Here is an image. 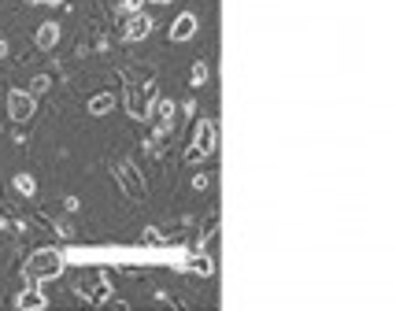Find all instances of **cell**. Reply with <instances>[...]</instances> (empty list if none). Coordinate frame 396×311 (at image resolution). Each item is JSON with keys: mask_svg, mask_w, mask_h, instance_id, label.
Segmentation results:
<instances>
[{"mask_svg": "<svg viewBox=\"0 0 396 311\" xmlns=\"http://www.w3.org/2000/svg\"><path fill=\"white\" fill-rule=\"evenodd\" d=\"M141 4H144V0H123V11L130 15V11H141Z\"/></svg>", "mask_w": 396, "mask_h": 311, "instance_id": "obj_19", "label": "cell"}, {"mask_svg": "<svg viewBox=\"0 0 396 311\" xmlns=\"http://www.w3.org/2000/svg\"><path fill=\"white\" fill-rule=\"evenodd\" d=\"M78 293L85 296V300H89V304H104L108 300V296H111V286H108V278H82L78 281Z\"/></svg>", "mask_w": 396, "mask_h": 311, "instance_id": "obj_9", "label": "cell"}, {"mask_svg": "<svg viewBox=\"0 0 396 311\" xmlns=\"http://www.w3.org/2000/svg\"><path fill=\"white\" fill-rule=\"evenodd\" d=\"M16 189L23 193V197H34V193H37V182H34V174H16Z\"/></svg>", "mask_w": 396, "mask_h": 311, "instance_id": "obj_15", "label": "cell"}, {"mask_svg": "<svg viewBox=\"0 0 396 311\" xmlns=\"http://www.w3.org/2000/svg\"><path fill=\"white\" fill-rule=\"evenodd\" d=\"M149 34H152V15L130 11V15H126V26H123V37H126V41H144Z\"/></svg>", "mask_w": 396, "mask_h": 311, "instance_id": "obj_6", "label": "cell"}, {"mask_svg": "<svg viewBox=\"0 0 396 311\" xmlns=\"http://www.w3.org/2000/svg\"><path fill=\"white\" fill-rule=\"evenodd\" d=\"M215 148H218L215 123H211V118H200V123H197V138H193V145L185 148V163H200V159H208V156H215Z\"/></svg>", "mask_w": 396, "mask_h": 311, "instance_id": "obj_2", "label": "cell"}, {"mask_svg": "<svg viewBox=\"0 0 396 311\" xmlns=\"http://www.w3.org/2000/svg\"><path fill=\"white\" fill-rule=\"evenodd\" d=\"M26 4H60V0H26Z\"/></svg>", "mask_w": 396, "mask_h": 311, "instance_id": "obj_21", "label": "cell"}, {"mask_svg": "<svg viewBox=\"0 0 396 311\" xmlns=\"http://www.w3.org/2000/svg\"><path fill=\"white\" fill-rule=\"evenodd\" d=\"M208 78H211V67H208V59H197V63H193V71H189V85H193V89H204V85H208Z\"/></svg>", "mask_w": 396, "mask_h": 311, "instance_id": "obj_14", "label": "cell"}, {"mask_svg": "<svg viewBox=\"0 0 396 311\" xmlns=\"http://www.w3.org/2000/svg\"><path fill=\"white\" fill-rule=\"evenodd\" d=\"M4 56H8V41H4V37H0V59H4Z\"/></svg>", "mask_w": 396, "mask_h": 311, "instance_id": "obj_20", "label": "cell"}, {"mask_svg": "<svg viewBox=\"0 0 396 311\" xmlns=\"http://www.w3.org/2000/svg\"><path fill=\"white\" fill-rule=\"evenodd\" d=\"M49 85H52V78H49V74H37V78L30 82V93H34V97H41Z\"/></svg>", "mask_w": 396, "mask_h": 311, "instance_id": "obj_16", "label": "cell"}, {"mask_svg": "<svg viewBox=\"0 0 396 311\" xmlns=\"http://www.w3.org/2000/svg\"><path fill=\"white\" fill-rule=\"evenodd\" d=\"M115 178H119V189L126 193L130 200H137V204H141L144 197H149V185H144V178H141V167H137L134 159H123L119 167H115Z\"/></svg>", "mask_w": 396, "mask_h": 311, "instance_id": "obj_3", "label": "cell"}, {"mask_svg": "<svg viewBox=\"0 0 396 311\" xmlns=\"http://www.w3.org/2000/svg\"><path fill=\"white\" fill-rule=\"evenodd\" d=\"M34 44L37 49H56V44H60V23H41L37 30H34Z\"/></svg>", "mask_w": 396, "mask_h": 311, "instance_id": "obj_11", "label": "cell"}, {"mask_svg": "<svg viewBox=\"0 0 396 311\" xmlns=\"http://www.w3.org/2000/svg\"><path fill=\"white\" fill-rule=\"evenodd\" d=\"M156 4H171V0H156Z\"/></svg>", "mask_w": 396, "mask_h": 311, "instance_id": "obj_22", "label": "cell"}, {"mask_svg": "<svg viewBox=\"0 0 396 311\" xmlns=\"http://www.w3.org/2000/svg\"><path fill=\"white\" fill-rule=\"evenodd\" d=\"M115 111V97L111 93H97V97H89V115H111Z\"/></svg>", "mask_w": 396, "mask_h": 311, "instance_id": "obj_13", "label": "cell"}, {"mask_svg": "<svg viewBox=\"0 0 396 311\" xmlns=\"http://www.w3.org/2000/svg\"><path fill=\"white\" fill-rule=\"evenodd\" d=\"M208 185H211V174H193V189H197V193H204Z\"/></svg>", "mask_w": 396, "mask_h": 311, "instance_id": "obj_17", "label": "cell"}, {"mask_svg": "<svg viewBox=\"0 0 396 311\" xmlns=\"http://www.w3.org/2000/svg\"><path fill=\"white\" fill-rule=\"evenodd\" d=\"M37 111V97L30 89H11L8 93V118L11 123H30Z\"/></svg>", "mask_w": 396, "mask_h": 311, "instance_id": "obj_4", "label": "cell"}, {"mask_svg": "<svg viewBox=\"0 0 396 311\" xmlns=\"http://www.w3.org/2000/svg\"><path fill=\"white\" fill-rule=\"evenodd\" d=\"M185 271H193L200 278H211L215 274V260L208 256V252H193V256L185 260Z\"/></svg>", "mask_w": 396, "mask_h": 311, "instance_id": "obj_12", "label": "cell"}, {"mask_svg": "<svg viewBox=\"0 0 396 311\" xmlns=\"http://www.w3.org/2000/svg\"><path fill=\"white\" fill-rule=\"evenodd\" d=\"M174 111H178V104L167 100V97H159V100H152V104H149V118L159 126V133H167V130H171V123H174Z\"/></svg>", "mask_w": 396, "mask_h": 311, "instance_id": "obj_7", "label": "cell"}, {"mask_svg": "<svg viewBox=\"0 0 396 311\" xmlns=\"http://www.w3.org/2000/svg\"><path fill=\"white\" fill-rule=\"evenodd\" d=\"M197 26H200L197 15H193V11H182L178 19L171 23V34H167V37H171L174 44H182V41H189V37H197Z\"/></svg>", "mask_w": 396, "mask_h": 311, "instance_id": "obj_10", "label": "cell"}, {"mask_svg": "<svg viewBox=\"0 0 396 311\" xmlns=\"http://www.w3.org/2000/svg\"><path fill=\"white\" fill-rule=\"evenodd\" d=\"M141 237H144V245H163V237H159V230H152V226L144 230Z\"/></svg>", "mask_w": 396, "mask_h": 311, "instance_id": "obj_18", "label": "cell"}, {"mask_svg": "<svg viewBox=\"0 0 396 311\" xmlns=\"http://www.w3.org/2000/svg\"><path fill=\"white\" fill-rule=\"evenodd\" d=\"M16 307L19 311H45L49 307V296L41 293V281H30V286L16 296Z\"/></svg>", "mask_w": 396, "mask_h": 311, "instance_id": "obj_8", "label": "cell"}, {"mask_svg": "<svg viewBox=\"0 0 396 311\" xmlns=\"http://www.w3.org/2000/svg\"><path fill=\"white\" fill-rule=\"evenodd\" d=\"M149 104H152V85L126 89V111H130V118H149Z\"/></svg>", "mask_w": 396, "mask_h": 311, "instance_id": "obj_5", "label": "cell"}, {"mask_svg": "<svg viewBox=\"0 0 396 311\" xmlns=\"http://www.w3.org/2000/svg\"><path fill=\"white\" fill-rule=\"evenodd\" d=\"M63 267H67V252H60V248H37L34 256L26 260L23 274H26V281H52V278L63 274Z\"/></svg>", "mask_w": 396, "mask_h": 311, "instance_id": "obj_1", "label": "cell"}]
</instances>
